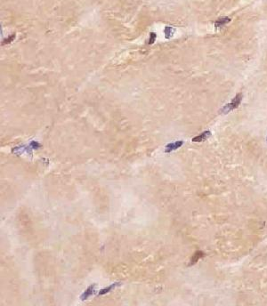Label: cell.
<instances>
[{
    "instance_id": "cell-6",
    "label": "cell",
    "mask_w": 267,
    "mask_h": 306,
    "mask_svg": "<svg viewBox=\"0 0 267 306\" xmlns=\"http://www.w3.org/2000/svg\"><path fill=\"white\" fill-rule=\"evenodd\" d=\"M230 21H231V19H230L229 17L220 18L219 20H217L215 21V28H221V27H222V26H225V24L229 23Z\"/></svg>"
},
{
    "instance_id": "cell-4",
    "label": "cell",
    "mask_w": 267,
    "mask_h": 306,
    "mask_svg": "<svg viewBox=\"0 0 267 306\" xmlns=\"http://www.w3.org/2000/svg\"><path fill=\"white\" fill-rule=\"evenodd\" d=\"M95 284H93V285H91L89 288H87L86 290L80 295V299L85 301L89 296H91L92 295H94V293H95Z\"/></svg>"
},
{
    "instance_id": "cell-2",
    "label": "cell",
    "mask_w": 267,
    "mask_h": 306,
    "mask_svg": "<svg viewBox=\"0 0 267 306\" xmlns=\"http://www.w3.org/2000/svg\"><path fill=\"white\" fill-rule=\"evenodd\" d=\"M211 135V132L210 131H205V132H203L202 134H200L199 135L192 138V142H204L206 141L207 139H208Z\"/></svg>"
},
{
    "instance_id": "cell-1",
    "label": "cell",
    "mask_w": 267,
    "mask_h": 306,
    "mask_svg": "<svg viewBox=\"0 0 267 306\" xmlns=\"http://www.w3.org/2000/svg\"><path fill=\"white\" fill-rule=\"evenodd\" d=\"M241 100H242V94H240V93H239V94H237V95L232 100V102H231L229 104L225 105L224 108H222V110L220 111V112L222 113V114H227V113L230 112L231 111L235 110V109L238 108L239 105L240 104Z\"/></svg>"
},
{
    "instance_id": "cell-12",
    "label": "cell",
    "mask_w": 267,
    "mask_h": 306,
    "mask_svg": "<svg viewBox=\"0 0 267 306\" xmlns=\"http://www.w3.org/2000/svg\"><path fill=\"white\" fill-rule=\"evenodd\" d=\"M266 141H267V138H266Z\"/></svg>"
},
{
    "instance_id": "cell-8",
    "label": "cell",
    "mask_w": 267,
    "mask_h": 306,
    "mask_svg": "<svg viewBox=\"0 0 267 306\" xmlns=\"http://www.w3.org/2000/svg\"><path fill=\"white\" fill-rule=\"evenodd\" d=\"M165 34H166V37L167 38H170L173 34H174V29L170 28V27H167L165 29Z\"/></svg>"
},
{
    "instance_id": "cell-9",
    "label": "cell",
    "mask_w": 267,
    "mask_h": 306,
    "mask_svg": "<svg viewBox=\"0 0 267 306\" xmlns=\"http://www.w3.org/2000/svg\"><path fill=\"white\" fill-rule=\"evenodd\" d=\"M156 40V34L155 33H150V41H149V44L150 45H151V44H153Z\"/></svg>"
},
{
    "instance_id": "cell-10",
    "label": "cell",
    "mask_w": 267,
    "mask_h": 306,
    "mask_svg": "<svg viewBox=\"0 0 267 306\" xmlns=\"http://www.w3.org/2000/svg\"><path fill=\"white\" fill-rule=\"evenodd\" d=\"M30 147H31L32 149H37L38 147H40V144H38L37 142H31Z\"/></svg>"
},
{
    "instance_id": "cell-3",
    "label": "cell",
    "mask_w": 267,
    "mask_h": 306,
    "mask_svg": "<svg viewBox=\"0 0 267 306\" xmlns=\"http://www.w3.org/2000/svg\"><path fill=\"white\" fill-rule=\"evenodd\" d=\"M183 144H184L183 141H177L175 142H171V143H169V144H167L166 146L165 151L166 152H171V151H173L174 149H177L178 148H180Z\"/></svg>"
},
{
    "instance_id": "cell-11",
    "label": "cell",
    "mask_w": 267,
    "mask_h": 306,
    "mask_svg": "<svg viewBox=\"0 0 267 306\" xmlns=\"http://www.w3.org/2000/svg\"><path fill=\"white\" fill-rule=\"evenodd\" d=\"M14 37H15V36H14V35H13V36H12V37H10V38H8V39H7V40H6V41H4V42H3V44H6V43H9V42H11V41H13V39H14Z\"/></svg>"
},
{
    "instance_id": "cell-7",
    "label": "cell",
    "mask_w": 267,
    "mask_h": 306,
    "mask_svg": "<svg viewBox=\"0 0 267 306\" xmlns=\"http://www.w3.org/2000/svg\"><path fill=\"white\" fill-rule=\"evenodd\" d=\"M120 285V283H114V284H112V285H110V286H109V287H107V288H103V289H102V290H100V292H99V295H105V294H108L109 292H110L111 290H113L117 286H119Z\"/></svg>"
},
{
    "instance_id": "cell-5",
    "label": "cell",
    "mask_w": 267,
    "mask_h": 306,
    "mask_svg": "<svg viewBox=\"0 0 267 306\" xmlns=\"http://www.w3.org/2000/svg\"><path fill=\"white\" fill-rule=\"evenodd\" d=\"M203 255H204V253L201 252V251H197L196 253H194L193 255L191 256V262H190V265L195 264L200 258L203 257Z\"/></svg>"
}]
</instances>
